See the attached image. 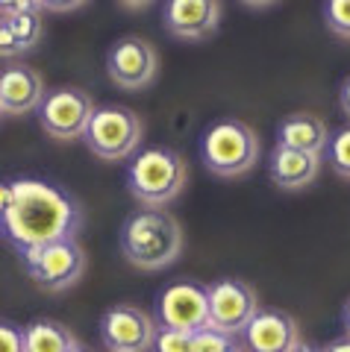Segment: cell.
Returning a JSON list of instances; mask_svg holds the SVG:
<instances>
[{
    "instance_id": "6da1fadb",
    "label": "cell",
    "mask_w": 350,
    "mask_h": 352,
    "mask_svg": "<svg viewBox=\"0 0 350 352\" xmlns=\"http://www.w3.org/2000/svg\"><path fill=\"white\" fill-rule=\"evenodd\" d=\"M80 229V203L56 185L32 176L0 182V238L18 252L59 238H76Z\"/></svg>"
},
{
    "instance_id": "7a4b0ae2",
    "label": "cell",
    "mask_w": 350,
    "mask_h": 352,
    "mask_svg": "<svg viewBox=\"0 0 350 352\" xmlns=\"http://www.w3.org/2000/svg\"><path fill=\"white\" fill-rule=\"evenodd\" d=\"M121 252L138 270H162L183 252V226L165 208H145L130 214L121 223Z\"/></svg>"
},
{
    "instance_id": "3957f363",
    "label": "cell",
    "mask_w": 350,
    "mask_h": 352,
    "mask_svg": "<svg viewBox=\"0 0 350 352\" xmlns=\"http://www.w3.org/2000/svg\"><path fill=\"white\" fill-rule=\"evenodd\" d=\"M189 164L174 147H145L127 164V188L145 208H165L183 194Z\"/></svg>"
},
{
    "instance_id": "277c9868",
    "label": "cell",
    "mask_w": 350,
    "mask_h": 352,
    "mask_svg": "<svg viewBox=\"0 0 350 352\" xmlns=\"http://www.w3.org/2000/svg\"><path fill=\"white\" fill-rule=\"evenodd\" d=\"M262 144L256 129L242 118H218L200 138V159L206 170L224 179L245 176L259 164Z\"/></svg>"
},
{
    "instance_id": "5b68a950",
    "label": "cell",
    "mask_w": 350,
    "mask_h": 352,
    "mask_svg": "<svg viewBox=\"0 0 350 352\" xmlns=\"http://www.w3.org/2000/svg\"><path fill=\"white\" fill-rule=\"evenodd\" d=\"M145 138V120L127 106H101L94 109L83 141L103 162H124L136 156Z\"/></svg>"
},
{
    "instance_id": "8992f818",
    "label": "cell",
    "mask_w": 350,
    "mask_h": 352,
    "mask_svg": "<svg viewBox=\"0 0 350 352\" xmlns=\"http://www.w3.org/2000/svg\"><path fill=\"white\" fill-rule=\"evenodd\" d=\"M21 261L30 273V279L39 285L41 291L59 294L74 288L85 273V250L76 238H59L50 244L32 247L21 252Z\"/></svg>"
},
{
    "instance_id": "52a82bcc",
    "label": "cell",
    "mask_w": 350,
    "mask_h": 352,
    "mask_svg": "<svg viewBox=\"0 0 350 352\" xmlns=\"http://www.w3.org/2000/svg\"><path fill=\"white\" fill-rule=\"evenodd\" d=\"M94 100L89 91L74 85L53 88L39 103V124L53 141H80L94 115Z\"/></svg>"
},
{
    "instance_id": "ba28073f",
    "label": "cell",
    "mask_w": 350,
    "mask_h": 352,
    "mask_svg": "<svg viewBox=\"0 0 350 352\" xmlns=\"http://www.w3.org/2000/svg\"><path fill=\"white\" fill-rule=\"evenodd\" d=\"M206 296H209V326L233 338L245 332V326L262 308L254 285L242 279H218L206 288Z\"/></svg>"
},
{
    "instance_id": "9c48e42d",
    "label": "cell",
    "mask_w": 350,
    "mask_h": 352,
    "mask_svg": "<svg viewBox=\"0 0 350 352\" xmlns=\"http://www.w3.org/2000/svg\"><path fill=\"white\" fill-rule=\"evenodd\" d=\"M159 71V53L156 47L141 36L118 38L106 53V74L118 88L124 91H138L156 80Z\"/></svg>"
},
{
    "instance_id": "30bf717a",
    "label": "cell",
    "mask_w": 350,
    "mask_h": 352,
    "mask_svg": "<svg viewBox=\"0 0 350 352\" xmlns=\"http://www.w3.org/2000/svg\"><path fill=\"white\" fill-rule=\"evenodd\" d=\"M156 326L177 332H200L209 326V296L198 282H174L156 300Z\"/></svg>"
},
{
    "instance_id": "8fae6325",
    "label": "cell",
    "mask_w": 350,
    "mask_h": 352,
    "mask_svg": "<svg viewBox=\"0 0 350 352\" xmlns=\"http://www.w3.org/2000/svg\"><path fill=\"white\" fill-rule=\"evenodd\" d=\"M156 323L138 305H112L101 317V340L106 352H150Z\"/></svg>"
},
{
    "instance_id": "7c38bea8",
    "label": "cell",
    "mask_w": 350,
    "mask_h": 352,
    "mask_svg": "<svg viewBox=\"0 0 350 352\" xmlns=\"http://www.w3.org/2000/svg\"><path fill=\"white\" fill-rule=\"evenodd\" d=\"M298 344L300 326L289 311H280V308H259L242 332L245 352H291Z\"/></svg>"
},
{
    "instance_id": "4fadbf2b",
    "label": "cell",
    "mask_w": 350,
    "mask_h": 352,
    "mask_svg": "<svg viewBox=\"0 0 350 352\" xmlns=\"http://www.w3.org/2000/svg\"><path fill=\"white\" fill-rule=\"evenodd\" d=\"M162 24L174 38L203 41L221 24V0H165Z\"/></svg>"
},
{
    "instance_id": "5bb4252c",
    "label": "cell",
    "mask_w": 350,
    "mask_h": 352,
    "mask_svg": "<svg viewBox=\"0 0 350 352\" xmlns=\"http://www.w3.org/2000/svg\"><path fill=\"white\" fill-rule=\"evenodd\" d=\"M45 94V80L30 65H9L0 71V109H3V115L36 112Z\"/></svg>"
},
{
    "instance_id": "9a60e30c",
    "label": "cell",
    "mask_w": 350,
    "mask_h": 352,
    "mask_svg": "<svg viewBox=\"0 0 350 352\" xmlns=\"http://www.w3.org/2000/svg\"><path fill=\"white\" fill-rule=\"evenodd\" d=\"M321 170V156L315 153H300L289 147H274L268 156V173L271 182L282 191H300L315 182Z\"/></svg>"
},
{
    "instance_id": "2e32d148",
    "label": "cell",
    "mask_w": 350,
    "mask_h": 352,
    "mask_svg": "<svg viewBox=\"0 0 350 352\" xmlns=\"http://www.w3.org/2000/svg\"><path fill=\"white\" fill-rule=\"evenodd\" d=\"M327 141H330V126L318 115H309V112H294L289 118H282V124L277 126V147L324 156Z\"/></svg>"
},
{
    "instance_id": "e0dca14e",
    "label": "cell",
    "mask_w": 350,
    "mask_h": 352,
    "mask_svg": "<svg viewBox=\"0 0 350 352\" xmlns=\"http://www.w3.org/2000/svg\"><path fill=\"white\" fill-rule=\"evenodd\" d=\"M80 340L59 320H32L24 326V352H71Z\"/></svg>"
},
{
    "instance_id": "ac0fdd59",
    "label": "cell",
    "mask_w": 350,
    "mask_h": 352,
    "mask_svg": "<svg viewBox=\"0 0 350 352\" xmlns=\"http://www.w3.org/2000/svg\"><path fill=\"white\" fill-rule=\"evenodd\" d=\"M9 30H12V36L18 41L21 50H32L36 44L41 41V36H45V24H41V9H30V12H18V15H9L3 18Z\"/></svg>"
},
{
    "instance_id": "d6986e66",
    "label": "cell",
    "mask_w": 350,
    "mask_h": 352,
    "mask_svg": "<svg viewBox=\"0 0 350 352\" xmlns=\"http://www.w3.org/2000/svg\"><path fill=\"white\" fill-rule=\"evenodd\" d=\"M327 159H330V168L344 176V179H350V126H342L336 129L330 141H327Z\"/></svg>"
},
{
    "instance_id": "ffe728a7",
    "label": "cell",
    "mask_w": 350,
    "mask_h": 352,
    "mask_svg": "<svg viewBox=\"0 0 350 352\" xmlns=\"http://www.w3.org/2000/svg\"><path fill=\"white\" fill-rule=\"evenodd\" d=\"M324 21L330 32L350 41V0H324Z\"/></svg>"
},
{
    "instance_id": "44dd1931",
    "label": "cell",
    "mask_w": 350,
    "mask_h": 352,
    "mask_svg": "<svg viewBox=\"0 0 350 352\" xmlns=\"http://www.w3.org/2000/svg\"><path fill=\"white\" fill-rule=\"evenodd\" d=\"M150 352H192V335L189 332H177V329L156 326Z\"/></svg>"
},
{
    "instance_id": "7402d4cb",
    "label": "cell",
    "mask_w": 350,
    "mask_h": 352,
    "mask_svg": "<svg viewBox=\"0 0 350 352\" xmlns=\"http://www.w3.org/2000/svg\"><path fill=\"white\" fill-rule=\"evenodd\" d=\"M233 340H236L233 335H224V332H218V329L206 326L192 335V352H221L224 346L233 344Z\"/></svg>"
},
{
    "instance_id": "603a6c76",
    "label": "cell",
    "mask_w": 350,
    "mask_h": 352,
    "mask_svg": "<svg viewBox=\"0 0 350 352\" xmlns=\"http://www.w3.org/2000/svg\"><path fill=\"white\" fill-rule=\"evenodd\" d=\"M0 352H24V329L0 320Z\"/></svg>"
},
{
    "instance_id": "cb8c5ba5",
    "label": "cell",
    "mask_w": 350,
    "mask_h": 352,
    "mask_svg": "<svg viewBox=\"0 0 350 352\" xmlns=\"http://www.w3.org/2000/svg\"><path fill=\"white\" fill-rule=\"evenodd\" d=\"M21 53H24V50L18 47L12 30H9V24L0 18V59H12V56H21Z\"/></svg>"
},
{
    "instance_id": "d4e9b609",
    "label": "cell",
    "mask_w": 350,
    "mask_h": 352,
    "mask_svg": "<svg viewBox=\"0 0 350 352\" xmlns=\"http://www.w3.org/2000/svg\"><path fill=\"white\" fill-rule=\"evenodd\" d=\"M30 9H41L39 0H0V18L18 15V12H30Z\"/></svg>"
},
{
    "instance_id": "484cf974",
    "label": "cell",
    "mask_w": 350,
    "mask_h": 352,
    "mask_svg": "<svg viewBox=\"0 0 350 352\" xmlns=\"http://www.w3.org/2000/svg\"><path fill=\"white\" fill-rule=\"evenodd\" d=\"M85 0H39L41 12H74V9H80Z\"/></svg>"
},
{
    "instance_id": "4316f807",
    "label": "cell",
    "mask_w": 350,
    "mask_h": 352,
    "mask_svg": "<svg viewBox=\"0 0 350 352\" xmlns=\"http://www.w3.org/2000/svg\"><path fill=\"white\" fill-rule=\"evenodd\" d=\"M338 106H342V112L350 118V76L342 82V88H338Z\"/></svg>"
},
{
    "instance_id": "83f0119b",
    "label": "cell",
    "mask_w": 350,
    "mask_h": 352,
    "mask_svg": "<svg viewBox=\"0 0 350 352\" xmlns=\"http://www.w3.org/2000/svg\"><path fill=\"white\" fill-rule=\"evenodd\" d=\"M324 352H350V335H344V338H336V340H330V344L324 346Z\"/></svg>"
},
{
    "instance_id": "f1b7e54d",
    "label": "cell",
    "mask_w": 350,
    "mask_h": 352,
    "mask_svg": "<svg viewBox=\"0 0 350 352\" xmlns=\"http://www.w3.org/2000/svg\"><path fill=\"white\" fill-rule=\"evenodd\" d=\"M121 6H127V9H145V6H150L153 0H118Z\"/></svg>"
},
{
    "instance_id": "f546056e",
    "label": "cell",
    "mask_w": 350,
    "mask_h": 352,
    "mask_svg": "<svg viewBox=\"0 0 350 352\" xmlns=\"http://www.w3.org/2000/svg\"><path fill=\"white\" fill-rule=\"evenodd\" d=\"M291 352H324V349H318V346H312V344H303V340H300V344H298V346H294Z\"/></svg>"
},
{
    "instance_id": "4dcf8cb0",
    "label": "cell",
    "mask_w": 350,
    "mask_h": 352,
    "mask_svg": "<svg viewBox=\"0 0 350 352\" xmlns=\"http://www.w3.org/2000/svg\"><path fill=\"white\" fill-rule=\"evenodd\" d=\"M342 320H344V332L350 335V300L344 302V314H342Z\"/></svg>"
},
{
    "instance_id": "1f68e13d",
    "label": "cell",
    "mask_w": 350,
    "mask_h": 352,
    "mask_svg": "<svg viewBox=\"0 0 350 352\" xmlns=\"http://www.w3.org/2000/svg\"><path fill=\"white\" fill-rule=\"evenodd\" d=\"M242 3H245V6H256V9H259V6H271L274 0H242Z\"/></svg>"
},
{
    "instance_id": "d6a6232c",
    "label": "cell",
    "mask_w": 350,
    "mask_h": 352,
    "mask_svg": "<svg viewBox=\"0 0 350 352\" xmlns=\"http://www.w3.org/2000/svg\"><path fill=\"white\" fill-rule=\"evenodd\" d=\"M221 352H245V346H242V344H238V338H236V340H233V344H229V346H224Z\"/></svg>"
},
{
    "instance_id": "836d02e7",
    "label": "cell",
    "mask_w": 350,
    "mask_h": 352,
    "mask_svg": "<svg viewBox=\"0 0 350 352\" xmlns=\"http://www.w3.org/2000/svg\"><path fill=\"white\" fill-rule=\"evenodd\" d=\"M71 352H92V349H85V346H80V344H76V346H74Z\"/></svg>"
},
{
    "instance_id": "e575fe53",
    "label": "cell",
    "mask_w": 350,
    "mask_h": 352,
    "mask_svg": "<svg viewBox=\"0 0 350 352\" xmlns=\"http://www.w3.org/2000/svg\"><path fill=\"white\" fill-rule=\"evenodd\" d=\"M0 115H3V109H0Z\"/></svg>"
}]
</instances>
